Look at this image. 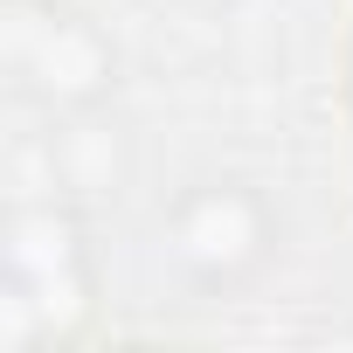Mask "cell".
<instances>
[{
    "label": "cell",
    "instance_id": "obj_1",
    "mask_svg": "<svg viewBox=\"0 0 353 353\" xmlns=\"http://www.w3.org/2000/svg\"><path fill=\"white\" fill-rule=\"evenodd\" d=\"M173 250L194 270H208V277H229V270H243L263 250V222H256V208L243 194H201L173 222Z\"/></svg>",
    "mask_w": 353,
    "mask_h": 353
}]
</instances>
